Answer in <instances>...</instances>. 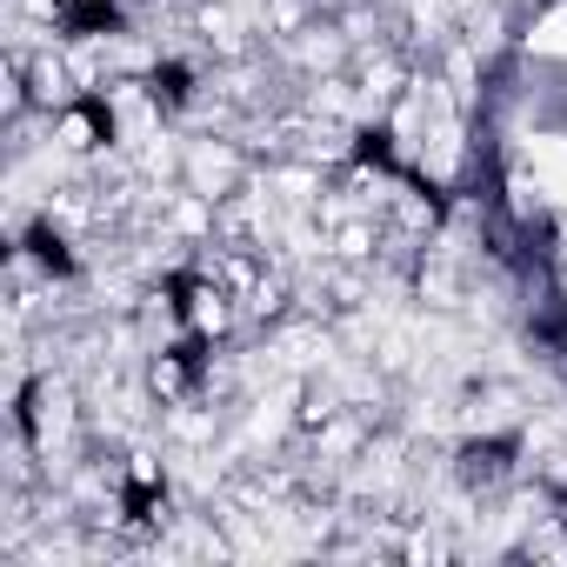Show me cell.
I'll use <instances>...</instances> for the list:
<instances>
[{"label":"cell","instance_id":"1","mask_svg":"<svg viewBox=\"0 0 567 567\" xmlns=\"http://www.w3.org/2000/svg\"><path fill=\"white\" fill-rule=\"evenodd\" d=\"M514 54L527 61H547V68H567V0H540V8L520 21V41Z\"/></svg>","mask_w":567,"mask_h":567}]
</instances>
